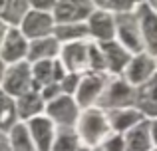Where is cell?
Listing matches in <instances>:
<instances>
[{
  "label": "cell",
  "instance_id": "cell-18",
  "mask_svg": "<svg viewBox=\"0 0 157 151\" xmlns=\"http://www.w3.org/2000/svg\"><path fill=\"white\" fill-rule=\"evenodd\" d=\"M127 96H129L127 85H123V84H115L113 85V89H111V101H115V104H123V101L127 100Z\"/></svg>",
  "mask_w": 157,
  "mask_h": 151
},
{
  "label": "cell",
  "instance_id": "cell-24",
  "mask_svg": "<svg viewBox=\"0 0 157 151\" xmlns=\"http://www.w3.org/2000/svg\"><path fill=\"white\" fill-rule=\"evenodd\" d=\"M58 34L64 36V38H68V36H80V34H84V28H82V26H76V28H60Z\"/></svg>",
  "mask_w": 157,
  "mask_h": 151
},
{
  "label": "cell",
  "instance_id": "cell-22",
  "mask_svg": "<svg viewBox=\"0 0 157 151\" xmlns=\"http://www.w3.org/2000/svg\"><path fill=\"white\" fill-rule=\"evenodd\" d=\"M34 74H36V77H38V80L46 81L48 77H50V62L38 64V66H36V70H34Z\"/></svg>",
  "mask_w": 157,
  "mask_h": 151
},
{
  "label": "cell",
  "instance_id": "cell-13",
  "mask_svg": "<svg viewBox=\"0 0 157 151\" xmlns=\"http://www.w3.org/2000/svg\"><path fill=\"white\" fill-rule=\"evenodd\" d=\"M105 52H107V58H109V64H111V68H113L115 72L119 70V68L125 64V60H127V56L123 54L121 50H119L115 44H105Z\"/></svg>",
  "mask_w": 157,
  "mask_h": 151
},
{
  "label": "cell",
  "instance_id": "cell-3",
  "mask_svg": "<svg viewBox=\"0 0 157 151\" xmlns=\"http://www.w3.org/2000/svg\"><path fill=\"white\" fill-rule=\"evenodd\" d=\"M84 135L88 137L90 141H96L98 137L104 133V127H105V123H104V117L100 115V113H88V115L84 117Z\"/></svg>",
  "mask_w": 157,
  "mask_h": 151
},
{
  "label": "cell",
  "instance_id": "cell-16",
  "mask_svg": "<svg viewBox=\"0 0 157 151\" xmlns=\"http://www.w3.org/2000/svg\"><path fill=\"white\" fill-rule=\"evenodd\" d=\"M66 62L70 68H80L84 64V50L82 46H70L66 50Z\"/></svg>",
  "mask_w": 157,
  "mask_h": 151
},
{
  "label": "cell",
  "instance_id": "cell-8",
  "mask_svg": "<svg viewBox=\"0 0 157 151\" xmlns=\"http://www.w3.org/2000/svg\"><path fill=\"white\" fill-rule=\"evenodd\" d=\"M50 113L56 115L58 119L70 121L74 117V105H72V101H70L68 97H64V100H58L54 105H50Z\"/></svg>",
  "mask_w": 157,
  "mask_h": 151
},
{
  "label": "cell",
  "instance_id": "cell-17",
  "mask_svg": "<svg viewBox=\"0 0 157 151\" xmlns=\"http://www.w3.org/2000/svg\"><path fill=\"white\" fill-rule=\"evenodd\" d=\"M40 109V100L36 96H26V97H22V101H20V113L22 115H30L32 111H38Z\"/></svg>",
  "mask_w": 157,
  "mask_h": 151
},
{
  "label": "cell",
  "instance_id": "cell-5",
  "mask_svg": "<svg viewBox=\"0 0 157 151\" xmlns=\"http://www.w3.org/2000/svg\"><path fill=\"white\" fill-rule=\"evenodd\" d=\"M32 133H34L36 141L40 145V151H48L50 145V137H52V127L46 119H34L32 121Z\"/></svg>",
  "mask_w": 157,
  "mask_h": 151
},
{
  "label": "cell",
  "instance_id": "cell-26",
  "mask_svg": "<svg viewBox=\"0 0 157 151\" xmlns=\"http://www.w3.org/2000/svg\"><path fill=\"white\" fill-rule=\"evenodd\" d=\"M8 149V145H6V139H4L2 135H0V151H6Z\"/></svg>",
  "mask_w": 157,
  "mask_h": 151
},
{
  "label": "cell",
  "instance_id": "cell-2",
  "mask_svg": "<svg viewBox=\"0 0 157 151\" xmlns=\"http://www.w3.org/2000/svg\"><path fill=\"white\" fill-rule=\"evenodd\" d=\"M24 40H22V36L18 34V32H14L12 30L10 34H8V38H6V44H4V50H2V58L4 60H18L20 56L24 54Z\"/></svg>",
  "mask_w": 157,
  "mask_h": 151
},
{
  "label": "cell",
  "instance_id": "cell-1",
  "mask_svg": "<svg viewBox=\"0 0 157 151\" xmlns=\"http://www.w3.org/2000/svg\"><path fill=\"white\" fill-rule=\"evenodd\" d=\"M28 85V68L18 66L6 77V92L8 93H22Z\"/></svg>",
  "mask_w": 157,
  "mask_h": 151
},
{
  "label": "cell",
  "instance_id": "cell-14",
  "mask_svg": "<svg viewBox=\"0 0 157 151\" xmlns=\"http://www.w3.org/2000/svg\"><path fill=\"white\" fill-rule=\"evenodd\" d=\"M129 151H147V135L143 129H135L129 135V143H127Z\"/></svg>",
  "mask_w": 157,
  "mask_h": 151
},
{
  "label": "cell",
  "instance_id": "cell-20",
  "mask_svg": "<svg viewBox=\"0 0 157 151\" xmlns=\"http://www.w3.org/2000/svg\"><path fill=\"white\" fill-rule=\"evenodd\" d=\"M76 149V137L74 135H62L58 139L56 151H74Z\"/></svg>",
  "mask_w": 157,
  "mask_h": 151
},
{
  "label": "cell",
  "instance_id": "cell-23",
  "mask_svg": "<svg viewBox=\"0 0 157 151\" xmlns=\"http://www.w3.org/2000/svg\"><path fill=\"white\" fill-rule=\"evenodd\" d=\"M135 119H137V113H123V115H119V119L115 121V125H117V129H123V127H127V125H131Z\"/></svg>",
  "mask_w": 157,
  "mask_h": 151
},
{
  "label": "cell",
  "instance_id": "cell-29",
  "mask_svg": "<svg viewBox=\"0 0 157 151\" xmlns=\"http://www.w3.org/2000/svg\"><path fill=\"white\" fill-rule=\"evenodd\" d=\"M0 76H2V62H0Z\"/></svg>",
  "mask_w": 157,
  "mask_h": 151
},
{
  "label": "cell",
  "instance_id": "cell-28",
  "mask_svg": "<svg viewBox=\"0 0 157 151\" xmlns=\"http://www.w3.org/2000/svg\"><path fill=\"white\" fill-rule=\"evenodd\" d=\"M153 131H155V141H157V123L153 125Z\"/></svg>",
  "mask_w": 157,
  "mask_h": 151
},
{
  "label": "cell",
  "instance_id": "cell-6",
  "mask_svg": "<svg viewBox=\"0 0 157 151\" xmlns=\"http://www.w3.org/2000/svg\"><path fill=\"white\" fill-rule=\"evenodd\" d=\"M100 85H101V81L98 80V77H88V80H84V84L80 85V92H78L80 104H90V100L100 92Z\"/></svg>",
  "mask_w": 157,
  "mask_h": 151
},
{
  "label": "cell",
  "instance_id": "cell-21",
  "mask_svg": "<svg viewBox=\"0 0 157 151\" xmlns=\"http://www.w3.org/2000/svg\"><path fill=\"white\" fill-rule=\"evenodd\" d=\"M121 36H123V42H127L131 48H135V50L139 48V42L135 40V34H133V30H131V28L123 26V28H121Z\"/></svg>",
  "mask_w": 157,
  "mask_h": 151
},
{
  "label": "cell",
  "instance_id": "cell-7",
  "mask_svg": "<svg viewBox=\"0 0 157 151\" xmlns=\"http://www.w3.org/2000/svg\"><path fill=\"white\" fill-rule=\"evenodd\" d=\"M92 28L100 38H109L111 30H113V22H111V18L105 16V14H96L94 20H92Z\"/></svg>",
  "mask_w": 157,
  "mask_h": 151
},
{
  "label": "cell",
  "instance_id": "cell-15",
  "mask_svg": "<svg viewBox=\"0 0 157 151\" xmlns=\"http://www.w3.org/2000/svg\"><path fill=\"white\" fill-rule=\"evenodd\" d=\"M12 141H14V147L18 151H32V145H30V139H28V133L22 125L14 129V135H12Z\"/></svg>",
  "mask_w": 157,
  "mask_h": 151
},
{
  "label": "cell",
  "instance_id": "cell-10",
  "mask_svg": "<svg viewBox=\"0 0 157 151\" xmlns=\"http://www.w3.org/2000/svg\"><path fill=\"white\" fill-rule=\"evenodd\" d=\"M14 104L0 92V127H8L14 119Z\"/></svg>",
  "mask_w": 157,
  "mask_h": 151
},
{
  "label": "cell",
  "instance_id": "cell-19",
  "mask_svg": "<svg viewBox=\"0 0 157 151\" xmlns=\"http://www.w3.org/2000/svg\"><path fill=\"white\" fill-rule=\"evenodd\" d=\"M56 50V44L54 42H42V44H34L32 48V58H38V56H46V54H52Z\"/></svg>",
  "mask_w": 157,
  "mask_h": 151
},
{
  "label": "cell",
  "instance_id": "cell-12",
  "mask_svg": "<svg viewBox=\"0 0 157 151\" xmlns=\"http://www.w3.org/2000/svg\"><path fill=\"white\" fill-rule=\"evenodd\" d=\"M143 30H145L149 46L153 48V50H157V18L155 16L145 14V18H143Z\"/></svg>",
  "mask_w": 157,
  "mask_h": 151
},
{
  "label": "cell",
  "instance_id": "cell-9",
  "mask_svg": "<svg viewBox=\"0 0 157 151\" xmlns=\"http://www.w3.org/2000/svg\"><path fill=\"white\" fill-rule=\"evenodd\" d=\"M86 12H88V8L86 6H76V4H60L58 6V20H64V22H68V20H76L80 18V16H84Z\"/></svg>",
  "mask_w": 157,
  "mask_h": 151
},
{
  "label": "cell",
  "instance_id": "cell-27",
  "mask_svg": "<svg viewBox=\"0 0 157 151\" xmlns=\"http://www.w3.org/2000/svg\"><path fill=\"white\" fill-rule=\"evenodd\" d=\"M74 81H76L74 77H70V80H66V89H72V88H74Z\"/></svg>",
  "mask_w": 157,
  "mask_h": 151
},
{
  "label": "cell",
  "instance_id": "cell-4",
  "mask_svg": "<svg viewBox=\"0 0 157 151\" xmlns=\"http://www.w3.org/2000/svg\"><path fill=\"white\" fill-rule=\"evenodd\" d=\"M50 30V18L44 14H30L24 22V32L28 36H40Z\"/></svg>",
  "mask_w": 157,
  "mask_h": 151
},
{
  "label": "cell",
  "instance_id": "cell-11",
  "mask_svg": "<svg viewBox=\"0 0 157 151\" xmlns=\"http://www.w3.org/2000/svg\"><path fill=\"white\" fill-rule=\"evenodd\" d=\"M149 72H151V62L147 58H137L133 62V66H131V70H129V77L133 81H141Z\"/></svg>",
  "mask_w": 157,
  "mask_h": 151
},
{
  "label": "cell",
  "instance_id": "cell-25",
  "mask_svg": "<svg viewBox=\"0 0 157 151\" xmlns=\"http://www.w3.org/2000/svg\"><path fill=\"white\" fill-rule=\"evenodd\" d=\"M107 151H121V139H113L107 143Z\"/></svg>",
  "mask_w": 157,
  "mask_h": 151
}]
</instances>
